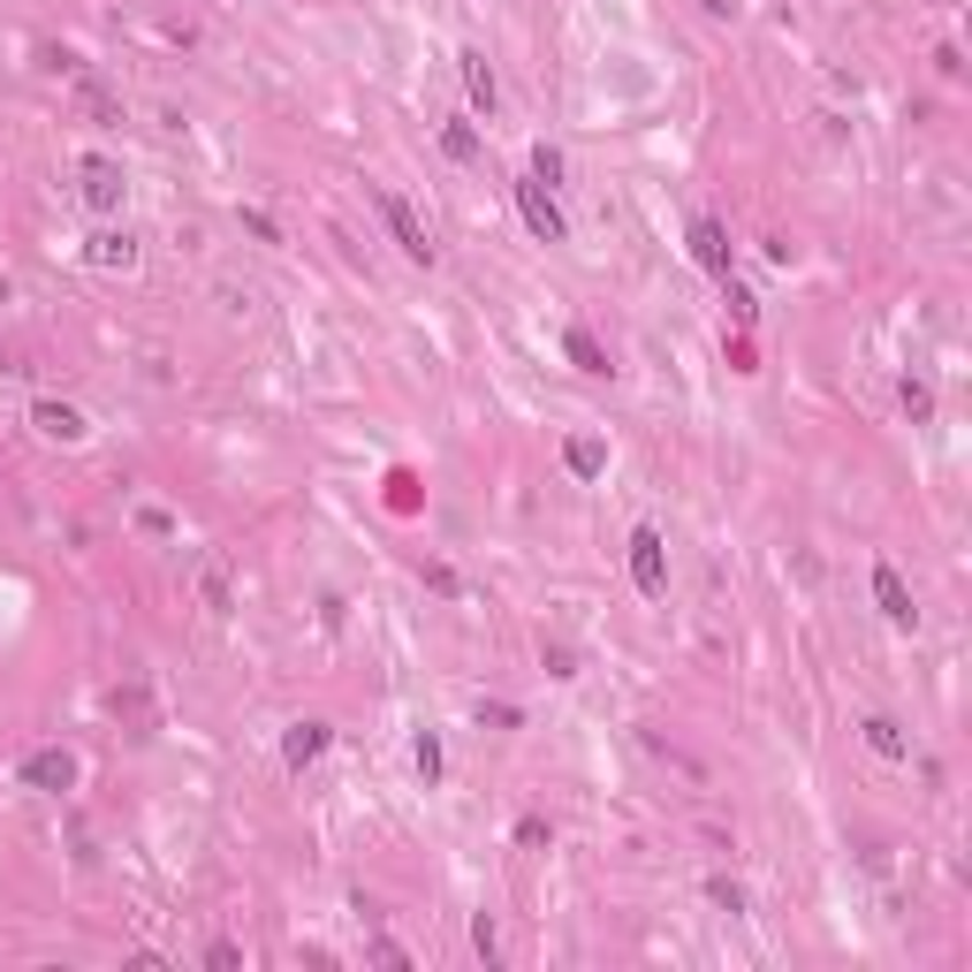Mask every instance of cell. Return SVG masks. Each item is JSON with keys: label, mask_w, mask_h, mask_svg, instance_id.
I'll list each match as a JSON object with an SVG mask.
<instances>
[{"label": "cell", "mask_w": 972, "mask_h": 972, "mask_svg": "<svg viewBox=\"0 0 972 972\" xmlns=\"http://www.w3.org/2000/svg\"><path fill=\"white\" fill-rule=\"evenodd\" d=\"M92 259H99V266H138V244H130V236H99Z\"/></svg>", "instance_id": "obj_15"}, {"label": "cell", "mask_w": 972, "mask_h": 972, "mask_svg": "<svg viewBox=\"0 0 972 972\" xmlns=\"http://www.w3.org/2000/svg\"><path fill=\"white\" fill-rule=\"evenodd\" d=\"M691 259L730 282V236H722V221H691Z\"/></svg>", "instance_id": "obj_7"}, {"label": "cell", "mask_w": 972, "mask_h": 972, "mask_svg": "<svg viewBox=\"0 0 972 972\" xmlns=\"http://www.w3.org/2000/svg\"><path fill=\"white\" fill-rule=\"evenodd\" d=\"M472 950H479L486 965H501V943H494V927H486V920H479V927H472Z\"/></svg>", "instance_id": "obj_23"}, {"label": "cell", "mask_w": 972, "mask_h": 972, "mask_svg": "<svg viewBox=\"0 0 972 972\" xmlns=\"http://www.w3.org/2000/svg\"><path fill=\"white\" fill-rule=\"evenodd\" d=\"M904 411H912V418H935V388H927V380H904Z\"/></svg>", "instance_id": "obj_19"}, {"label": "cell", "mask_w": 972, "mask_h": 972, "mask_svg": "<svg viewBox=\"0 0 972 972\" xmlns=\"http://www.w3.org/2000/svg\"><path fill=\"white\" fill-rule=\"evenodd\" d=\"M23 783H31V791H76V760H69L61 745H46V752L23 760Z\"/></svg>", "instance_id": "obj_4"}, {"label": "cell", "mask_w": 972, "mask_h": 972, "mask_svg": "<svg viewBox=\"0 0 972 972\" xmlns=\"http://www.w3.org/2000/svg\"><path fill=\"white\" fill-rule=\"evenodd\" d=\"M517 213H524V228H532L540 244H562V236H570V221H562V205L547 198V182H540V175H524V182H517Z\"/></svg>", "instance_id": "obj_1"}, {"label": "cell", "mask_w": 972, "mask_h": 972, "mask_svg": "<svg viewBox=\"0 0 972 972\" xmlns=\"http://www.w3.org/2000/svg\"><path fill=\"white\" fill-rule=\"evenodd\" d=\"M730 320H737V327H752V320H760V305H752V289H737V282H730Z\"/></svg>", "instance_id": "obj_21"}, {"label": "cell", "mask_w": 972, "mask_h": 972, "mask_svg": "<svg viewBox=\"0 0 972 972\" xmlns=\"http://www.w3.org/2000/svg\"><path fill=\"white\" fill-rule=\"evenodd\" d=\"M699 8H707V15H730V8H737V0H699Z\"/></svg>", "instance_id": "obj_26"}, {"label": "cell", "mask_w": 972, "mask_h": 972, "mask_svg": "<svg viewBox=\"0 0 972 972\" xmlns=\"http://www.w3.org/2000/svg\"><path fill=\"white\" fill-rule=\"evenodd\" d=\"M707 897H714V904H722V912H745V889H737V881H730V874H714V881H707Z\"/></svg>", "instance_id": "obj_20"}, {"label": "cell", "mask_w": 972, "mask_h": 972, "mask_svg": "<svg viewBox=\"0 0 972 972\" xmlns=\"http://www.w3.org/2000/svg\"><path fill=\"white\" fill-rule=\"evenodd\" d=\"M84 205L92 213H115L122 205V167L115 161H84Z\"/></svg>", "instance_id": "obj_6"}, {"label": "cell", "mask_w": 972, "mask_h": 972, "mask_svg": "<svg viewBox=\"0 0 972 972\" xmlns=\"http://www.w3.org/2000/svg\"><path fill=\"white\" fill-rule=\"evenodd\" d=\"M441 153H449V161H479V130H472V122H449V130H441Z\"/></svg>", "instance_id": "obj_13"}, {"label": "cell", "mask_w": 972, "mask_h": 972, "mask_svg": "<svg viewBox=\"0 0 972 972\" xmlns=\"http://www.w3.org/2000/svg\"><path fill=\"white\" fill-rule=\"evenodd\" d=\"M411 760H418V775H426V791H434V783H441V737H434V730H418Z\"/></svg>", "instance_id": "obj_14"}, {"label": "cell", "mask_w": 972, "mask_h": 972, "mask_svg": "<svg viewBox=\"0 0 972 972\" xmlns=\"http://www.w3.org/2000/svg\"><path fill=\"white\" fill-rule=\"evenodd\" d=\"M464 84H472V107H486V115H494V99H501V92H494V69H486V54H464Z\"/></svg>", "instance_id": "obj_12"}, {"label": "cell", "mask_w": 972, "mask_h": 972, "mask_svg": "<svg viewBox=\"0 0 972 972\" xmlns=\"http://www.w3.org/2000/svg\"><path fill=\"white\" fill-rule=\"evenodd\" d=\"M388 509H418V479L411 472H388Z\"/></svg>", "instance_id": "obj_18"}, {"label": "cell", "mask_w": 972, "mask_h": 972, "mask_svg": "<svg viewBox=\"0 0 972 972\" xmlns=\"http://www.w3.org/2000/svg\"><path fill=\"white\" fill-rule=\"evenodd\" d=\"M205 965H213V972H236V965H244V950H236V943H213V950H205Z\"/></svg>", "instance_id": "obj_22"}, {"label": "cell", "mask_w": 972, "mask_h": 972, "mask_svg": "<svg viewBox=\"0 0 972 972\" xmlns=\"http://www.w3.org/2000/svg\"><path fill=\"white\" fill-rule=\"evenodd\" d=\"M562 357H570L578 372H608V349H601L585 327H570V334H562Z\"/></svg>", "instance_id": "obj_10"}, {"label": "cell", "mask_w": 972, "mask_h": 972, "mask_svg": "<svg viewBox=\"0 0 972 972\" xmlns=\"http://www.w3.org/2000/svg\"><path fill=\"white\" fill-rule=\"evenodd\" d=\"M562 464H570V472H578V479H601V472H608V449H601V441H593V434H578V441H570V449H562Z\"/></svg>", "instance_id": "obj_11"}, {"label": "cell", "mask_w": 972, "mask_h": 972, "mask_svg": "<svg viewBox=\"0 0 972 972\" xmlns=\"http://www.w3.org/2000/svg\"><path fill=\"white\" fill-rule=\"evenodd\" d=\"M874 601H881V616H889V624H904V631L920 624V608H912V593H904V578H897L889 562H874Z\"/></svg>", "instance_id": "obj_5"}, {"label": "cell", "mask_w": 972, "mask_h": 972, "mask_svg": "<svg viewBox=\"0 0 972 972\" xmlns=\"http://www.w3.org/2000/svg\"><path fill=\"white\" fill-rule=\"evenodd\" d=\"M380 221H388V236L403 244V259H418V266H434V236H426V221L411 213V198H395V190H380Z\"/></svg>", "instance_id": "obj_2"}, {"label": "cell", "mask_w": 972, "mask_h": 972, "mask_svg": "<svg viewBox=\"0 0 972 972\" xmlns=\"http://www.w3.org/2000/svg\"><path fill=\"white\" fill-rule=\"evenodd\" d=\"M517 843H524V851H547V843H555V828H547L540 813H524V820H517Z\"/></svg>", "instance_id": "obj_17"}, {"label": "cell", "mask_w": 972, "mask_h": 972, "mask_svg": "<svg viewBox=\"0 0 972 972\" xmlns=\"http://www.w3.org/2000/svg\"><path fill=\"white\" fill-rule=\"evenodd\" d=\"M866 745H874L881 760H904V737H897V722H881V714L866 722Z\"/></svg>", "instance_id": "obj_16"}, {"label": "cell", "mask_w": 972, "mask_h": 972, "mask_svg": "<svg viewBox=\"0 0 972 972\" xmlns=\"http://www.w3.org/2000/svg\"><path fill=\"white\" fill-rule=\"evenodd\" d=\"M327 737H334L327 722H289V737H282V760H289V768H312V760L327 752Z\"/></svg>", "instance_id": "obj_8"}, {"label": "cell", "mask_w": 972, "mask_h": 972, "mask_svg": "<svg viewBox=\"0 0 972 972\" xmlns=\"http://www.w3.org/2000/svg\"><path fill=\"white\" fill-rule=\"evenodd\" d=\"M631 585H639L647 601H661V593H668V547H661V532H653V524H639V532H631Z\"/></svg>", "instance_id": "obj_3"}, {"label": "cell", "mask_w": 972, "mask_h": 972, "mask_svg": "<svg viewBox=\"0 0 972 972\" xmlns=\"http://www.w3.org/2000/svg\"><path fill=\"white\" fill-rule=\"evenodd\" d=\"M532 175H540V182H555V175H562V153H547V145H540V153H532Z\"/></svg>", "instance_id": "obj_25"}, {"label": "cell", "mask_w": 972, "mask_h": 972, "mask_svg": "<svg viewBox=\"0 0 972 972\" xmlns=\"http://www.w3.org/2000/svg\"><path fill=\"white\" fill-rule=\"evenodd\" d=\"M31 426H38L46 441H84V411H76V403H38Z\"/></svg>", "instance_id": "obj_9"}, {"label": "cell", "mask_w": 972, "mask_h": 972, "mask_svg": "<svg viewBox=\"0 0 972 972\" xmlns=\"http://www.w3.org/2000/svg\"><path fill=\"white\" fill-rule=\"evenodd\" d=\"M84 107H92V115H99V122H115V99H107V92H99V84H92V76H84Z\"/></svg>", "instance_id": "obj_24"}]
</instances>
